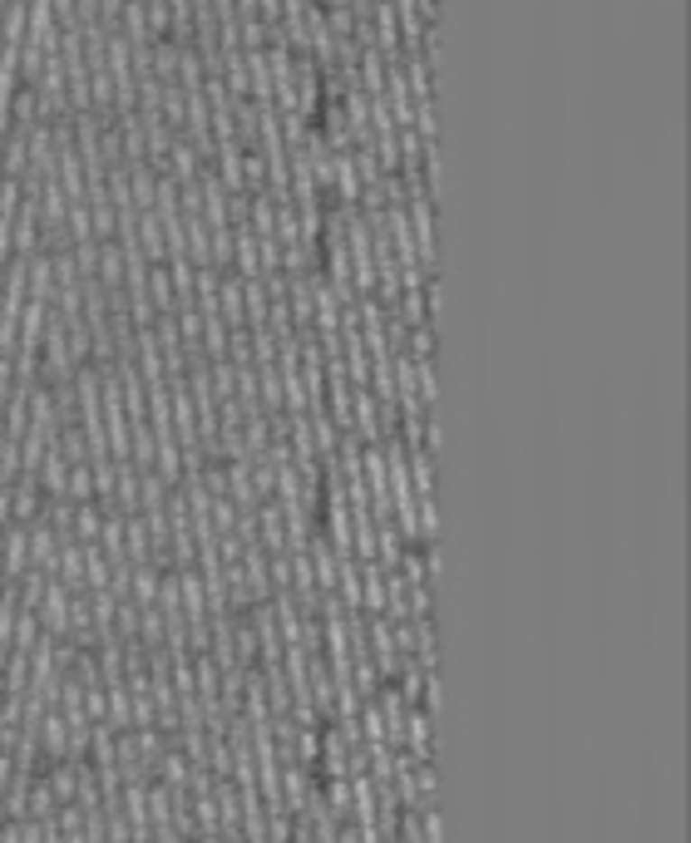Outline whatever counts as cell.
I'll list each match as a JSON object with an SVG mask.
<instances>
[{
    "mask_svg": "<svg viewBox=\"0 0 691 843\" xmlns=\"http://www.w3.org/2000/svg\"><path fill=\"white\" fill-rule=\"evenodd\" d=\"M365 637H371L375 676H381V681H395L405 661H401V651H395V631H391V621H385V612H365Z\"/></svg>",
    "mask_w": 691,
    "mask_h": 843,
    "instance_id": "obj_1",
    "label": "cell"
}]
</instances>
